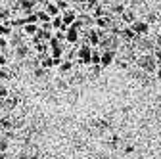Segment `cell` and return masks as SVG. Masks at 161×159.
<instances>
[{"label": "cell", "mask_w": 161, "mask_h": 159, "mask_svg": "<svg viewBox=\"0 0 161 159\" xmlns=\"http://www.w3.org/2000/svg\"><path fill=\"white\" fill-rule=\"evenodd\" d=\"M138 63H140V67H142L144 71H148V73H155L157 71V62H155V58L150 56V54L142 56V59H138Z\"/></svg>", "instance_id": "obj_1"}, {"label": "cell", "mask_w": 161, "mask_h": 159, "mask_svg": "<svg viewBox=\"0 0 161 159\" xmlns=\"http://www.w3.org/2000/svg\"><path fill=\"white\" fill-rule=\"evenodd\" d=\"M90 54H92V48L88 42H85L83 46H80L77 50V58H79V62L80 63H90Z\"/></svg>", "instance_id": "obj_2"}, {"label": "cell", "mask_w": 161, "mask_h": 159, "mask_svg": "<svg viewBox=\"0 0 161 159\" xmlns=\"http://www.w3.org/2000/svg\"><path fill=\"white\" fill-rule=\"evenodd\" d=\"M130 27H132V31L136 35H148L150 33V23L144 21V19H134V21L130 23Z\"/></svg>", "instance_id": "obj_3"}, {"label": "cell", "mask_w": 161, "mask_h": 159, "mask_svg": "<svg viewBox=\"0 0 161 159\" xmlns=\"http://www.w3.org/2000/svg\"><path fill=\"white\" fill-rule=\"evenodd\" d=\"M62 19H64V29H62V31L65 33V31H67V27H69V25L75 21V19H77L75 10H65V12H64V15H62Z\"/></svg>", "instance_id": "obj_4"}, {"label": "cell", "mask_w": 161, "mask_h": 159, "mask_svg": "<svg viewBox=\"0 0 161 159\" xmlns=\"http://www.w3.org/2000/svg\"><path fill=\"white\" fill-rule=\"evenodd\" d=\"M113 59H115V50H106L102 52V59H100V65L102 67H108L113 63Z\"/></svg>", "instance_id": "obj_5"}, {"label": "cell", "mask_w": 161, "mask_h": 159, "mask_svg": "<svg viewBox=\"0 0 161 159\" xmlns=\"http://www.w3.org/2000/svg\"><path fill=\"white\" fill-rule=\"evenodd\" d=\"M65 42H69V44L79 42V31H77V29L67 27V31H65Z\"/></svg>", "instance_id": "obj_6"}, {"label": "cell", "mask_w": 161, "mask_h": 159, "mask_svg": "<svg viewBox=\"0 0 161 159\" xmlns=\"http://www.w3.org/2000/svg\"><path fill=\"white\" fill-rule=\"evenodd\" d=\"M121 35H123V38H127V42H130V41H134V38L138 36V35H136V33L132 31V27H130V25H127V27H125L123 31H121Z\"/></svg>", "instance_id": "obj_7"}, {"label": "cell", "mask_w": 161, "mask_h": 159, "mask_svg": "<svg viewBox=\"0 0 161 159\" xmlns=\"http://www.w3.org/2000/svg\"><path fill=\"white\" fill-rule=\"evenodd\" d=\"M38 29H40L38 23H25V25H23V33H25V35H31V36H35V35L38 33Z\"/></svg>", "instance_id": "obj_8"}, {"label": "cell", "mask_w": 161, "mask_h": 159, "mask_svg": "<svg viewBox=\"0 0 161 159\" xmlns=\"http://www.w3.org/2000/svg\"><path fill=\"white\" fill-rule=\"evenodd\" d=\"M121 19H123V21L127 23V25H130L134 19H136V15H134V12H130V10H125L123 14H121Z\"/></svg>", "instance_id": "obj_9"}, {"label": "cell", "mask_w": 161, "mask_h": 159, "mask_svg": "<svg viewBox=\"0 0 161 159\" xmlns=\"http://www.w3.org/2000/svg\"><path fill=\"white\" fill-rule=\"evenodd\" d=\"M71 69H73V62H71V59H65V62L59 63V73H62V75L71 73Z\"/></svg>", "instance_id": "obj_10"}, {"label": "cell", "mask_w": 161, "mask_h": 159, "mask_svg": "<svg viewBox=\"0 0 161 159\" xmlns=\"http://www.w3.org/2000/svg\"><path fill=\"white\" fill-rule=\"evenodd\" d=\"M15 106H17V100H15V98H10V96H8L6 100H2V107H4V109H14Z\"/></svg>", "instance_id": "obj_11"}, {"label": "cell", "mask_w": 161, "mask_h": 159, "mask_svg": "<svg viewBox=\"0 0 161 159\" xmlns=\"http://www.w3.org/2000/svg\"><path fill=\"white\" fill-rule=\"evenodd\" d=\"M100 59H102V52H100V50H92V54H90V63L92 65H100Z\"/></svg>", "instance_id": "obj_12"}, {"label": "cell", "mask_w": 161, "mask_h": 159, "mask_svg": "<svg viewBox=\"0 0 161 159\" xmlns=\"http://www.w3.org/2000/svg\"><path fill=\"white\" fill-rule=\"evenodd\" d=\"M12 31H14L12 23H0V36H8Z\"/></svg>", "instance_id": "obj_13"}, {"label": "cell", "mask_w": 161, "mask_h": 159, "mask_svg": "<svg viewBox=\"0 0 161 159\" xmlns=\"http://www.w3.org/2000/svg\"><path fill=\"white\" fill-rule=\"evenodd\" d=\"M46 14L50 15V17H56L58 14H59V8H58V4H46Z\"/></svg>", "instance_id": "obj_14"}, {"label": "cell", "mask_w": 161, "mask_h": 159, "mask_svg": "<svg viewBox=\"0 0 161 159\" xmlns=\"http://www.w3.org/2000/svg\"><path fill=\"white\" fill-rule=\"evenodd\" d=\"M108 21H109V19H108L106 15H104V17H96V19H94V23H96V27H100V29H106Z\"/></svg>", "instance_id": "obj_15"}, {"label": "cell", "mask_w": 161, "mask_h": 159, "mask_svg": "<svg viewBox=\"0 0 161 159\" xmlns=\"http://www.w3.org/2000/svg\"><path fill=\"white\" fill-rule=\"evenodd\" d=\"M36 21H40V23H46V21H50V15L46 14V10L36 14Z\"/></svg>", "instance_id": "obj_16"}, {"label": "cell", "mask_w": 161, "mask_h": 159, "mask_svg": "<svg viewBox=\"0 0 161 159\" xmlns=\"http://www.w3.org/2000/svg\"><path fill=\"white\" fill-rule=\"evenodd\" d=\"M104 15H106V10H104L102 6H96V8L92 10V17H94V19H96V17H104Z\"/></svg>", "instance_id": "obj_17"}, {"label": "cell", "mask_w": 161, "mask_h": 159, "mask_svg": "<svg viewBox=\"0 0 161 159\" xmlns=\"http://www.w3.org/2000/svg\"><path fill=\"white\" fill-rule=\"evenodd\" d=\"M52 29H64V19L59 17V15H56V17H54V21H52Z\"/></svg>", "instance_id": "obj_18"}, {"label": "cell", "mask_w": 161, "mask_h": 159, "mask_svg": "<svg viewBox=\"0 0 161 159\" xmlns=\"http://www.w3.org/2000/svg\"><path fill=\"white\" fill-rule=\"evenodd\" d=\"M0 127L6 129V130H10V129H12V121H10V117H2V119H0Z\"/></svg>", "instance_id": "obj_19"}, {"label": "cell", "mask_w": 161, "mask_h": 159, "mask_svg": "<svg viewBox=\"0 0 161 159\" xmlns=\"http://www.w3.org/2000/svg\"><path fill=\"white\" fill-rule=\"evenodd\" d=\"M8 96H10V90H8V86L0 85V100H6Z\"/></svg>", "instance_id": "obj_20"}, {"label": "cell", "mask_w": 161, "mask_h": 159, "mask_svg": "<svg viewBox=\"0 0 161 159\" xmlns=\"http://www.w3.org/2000/svg\"><path fill=\"white\" fill-rule=\"evenodd\" d=\"M40 63H42V67H46V69H48V67H52V65H54V59H50V58H46V56H44V58H40Z\"/></svg>", "instance_id": "obj_21"}, {"label": "cell", "mask_w": 161, "mask_h": 159, "mask_svg": "<svg viewBox=\"0 0 161 159\" xmlns=\"http://www.w3.org/2000/svg\"><path fill=\"white\" fill-rule=\"evenodd\" d=\"M125 10H127V8H125V4H115V6H113V14H117V15H121Z\"/></svg>", "instance_id": "obj_22"}, {"label": "cell", "mask_w": 161, "mask_h": 159, "mask_svg": "<svg viewBox=\"0 0 161 159\" xmlns=\"http://www.w3.org/2000/svg\"><path fill=\"white\" fill-rule=\"evenodd\" d=\"M8 148H10V142L2 138V140H0V153H6V150H8Z\"/></svg>", "instance_id": "obj_23"}, {"label": "cell", "mask_w": 161, "mask_h": 159, "mask_svg": "<svg viewBox=\"0 0 161 159\" xmlns=\"http://www.w3.org/2000/svg\"><path fill=\"white\" fill-rule=\"evenodd\" d=\"M153 58H155V62H157V65L161 67V48H155V50H153Z\"/></svg>", "instance_id": "obj_24"}, {"label": "cell", "mask_w": 161, "mask_h": 159, "mask_svg": "<svg viewBox=\"0 0 161 159\" xmlns=\"http://www.w3.org/2000/svg\"><path fill=\"white\" fill-rule=\"evenodd\" d=\"M96 6H100L98 0H86V10H94Z\"/></svg>", "instance_id": "obj_25"}, {"label": "cell", "mask_w": 161, "mask_h": 159, "mask_svg": "<svg viewBox=\"0 0 161 159\" xmlns=\"http://www.w3.org/2000/svg\"><path fill=\"white\" fill-rule=\"evenodd\" d=\"M8 48V38L6 36H0V52Z\"/></svg>", "instance_id": "obj_26"}, {"label": "cell", "mask_w": 161, "mask_h": 159, "mask_svg": "<svg viewBox=\"0 0 161 159\" xmlns=\"http://www.w3.org/2000/svg\"><path fill=\"white\" fill-rule=\"evenodd\" d=\"M8 63V58H6V54L4 52H0V67H4Z\"/></svg>", "instance_id": "obj_27"}, {"label": "cell", "mask_w": 161, "mask_h": 159, "mask_svg": "<svg viewBox=\"0 0 161 159\" xmlns=\"http://www.w3.org/2000/svg\"><path fill=\"white\" fill-rule=\"evenodd\" d=\"M27 52H29V50H27L25 46H21V48H17V54L21 56V58H25V56H27Z\"/></svg>", "instance_id": "obj_28"}, {"label": "cell", "mask_w": 161, "mask_h": 159, "mask_svg": "<svg viewBox=\"0 0 161 159\" xmlns=\"http://www.w3.org/2000/svg\"><path fill=\"white\" fill-rule=\"evenodd\" d=\"M58 8H59V12H62V10H67V2H65V0H59V2H58Z\"/></svg>", "instance_id": "obj_29"}, {"label": "cell", "mask_w": 161, "mask_h": 159, "mask_svg": "<svg viewBox=\"0 0 161 159\" xmlns=\"http://www.w3.org/2000/svg\"><path fill=\"white\" fill-rule=\"evenodd\" d=\"M8 77V73H6V69L4 67H0V81H4V79Z\"/></svg>", "instance_id": "obj_30"}, {"label": "cell", "mask_w": 161, "mask_h": 159, "mask_svg": "<svg viewBox=\"0 0 161 159\" xmlns=\"http://www.w3.org/2000/svg\"><path fill=\"white\" fill-rule=\"evenodd\" d=\"M125 151H127V153H132V151H134V146H132V144H129V146L125 148Z\"/></svg>", "instance_id": "obj_31"}, {"label": "cell", "mask_w": 161, "mask_h": 159, "mask_svg": "<svg viewBox=\"0 0 161 159\" xmlns=\"http://www.w3.org/2000/svg\"><path fill=\"white\" fill-rule=\"evenodd\" d=\"M35 75H36V77H44V71H42V69H36Z\"/></svg>", "instance_id": "obj_32"}, {"label": "cell", "mask_w": 161, "mask_h": 159, "mask_svg": "<svg viewBox=\"0 0 161 159\" xmlns=\"http://www.w3.org/2000/svg\"><path fill=\"white\" fill-rule=\"evenodd\" d=\"M0 159H8V157H6V155H4V153H0Z\"/></svg>", "instance_id": "obj_33"}, {"label": "cell", "mask_w": 161, "mask_h": 159, "mask_svg": "<svg viewBox=\"0 0 161 159\" xmlns=\"http://www.w3.org/2000/svg\"><path fill=\"white\" fill-rule=\"evenodd\" d=\"M115 2H127V0H115Z\"/></svg>", "instance_id": "obj_34"}, {"label": "cell", "mask_w": 161, "mask_h": 159, "mask_svg": "<svg viewBox=\"0 0 161 159\" xmlns=\"http://www.w3.org/2000/svg\"><path fill=\"white\" fill-rule=\"evenodd\" d=\"M159 48H161V41H159Z\"/></svg>", "instance_id": "obj_35"}]
</instances>
